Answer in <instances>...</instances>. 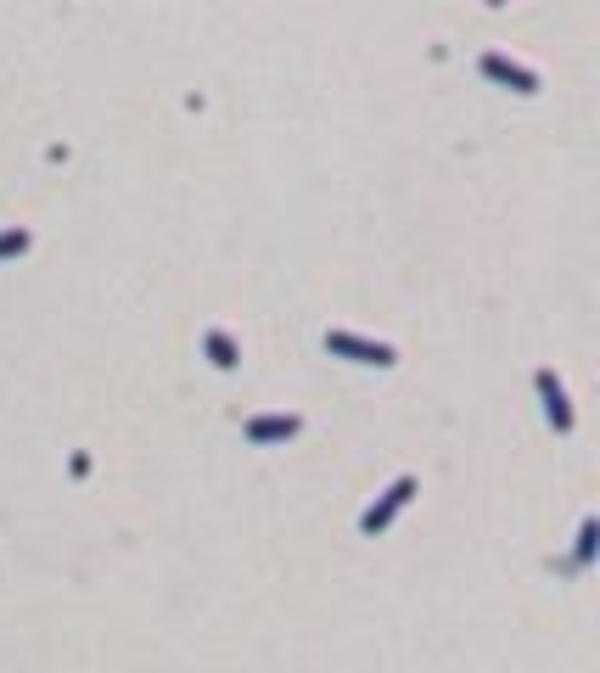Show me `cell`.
<instances>
[{"label": "cell", "mask_w": 600, "mask_h": 673, "mask_svg": "<svg viewBox=\"0 0 600 673\" xmlns=\"http://www.w3.org/2000/svg\"><path fill=\"white\" fill-rule=\"evenodd\" d=\"M17 253H29V230H0V258H17Z\"/></svg>", "instance_id": "ba28073f"}, {"label": "cell", "mask_w": 600, "mask_h": 673, "mask_svg": "<svg viewBox=\"0 0 600 673\" xmlns=\"http://www.w3.org/2000/svg\"><path fill=\"white\" fill-rule=\"evenodd\" d=\"M326 348L337 359H354V365H399V348L371 343V337H359V331H326Z\"/></svg>", "instance_id": "7a4b0ae2"}, {"label": "cell", "mask_w": 600, "mask_h": 673, "mask_svg": "<svg viewBox=\"0 0 600 673\" xmlns=\"http://www.w3.org/2000/svg\"><path fill=\"white\" fill-rule=\"evenodd\" d=\"M415 494H421V483H415V477H393V483L382 488V500L365 505V516H359V533H365V539H376V533H382L387 522H393V516H399L404 505L415 500Z\"/></svg>", "instance_id": "6da1fadb"}, {"label": "cell", "mask_w": 600, "mask_h": 673, "mask_svg": "<svg viewBox=\"0 0 600 673\" xmlns=\"http://www.w3.org/2000/svg\"><path fill=\"white\" fill-rule=\"evenodd\" d=\"M595 516H589V522H584V528H578V550H572V567H578V573H584V567H589V561H595Z\"/></svg>", "instance_id": "52a82bcc"}, {"label": "cell", "mask_w": 600, "mask_h": 673, "mask_svg": "<svg viewBox=\"0 0 600 673\" xmlns=\"http://www.w3.org/2000/svg\"><path fill=\"white\" fill-rule=\"evenodd\" d=\"M303 421L286 410V416H247V444H286V438H298Z\"/></svg>", "instance_id": "5b68a950"}, {"label": "cell", "mask_w": 600, "mask_h": 673, "mask_svg": "<svg viewBox=\"0 0 600 673\" xmlns=\"http://www.w3.org/2000/svg\"><path fill=\"white\" fill-rule=\"evenodd\" d=\"M533 387H539V399H544V421H550L556 432H572V404H567V387H561V376L550 371V365H539Z\"/></svg>", "instance_id": "277c9868"}, {"label": "cell", "mask_w": 600, "mask_h": 673, "mask_svg": "<svg viewBox=\"0 0 600 673\" xmlns=\"http://www.w3.org/2000/svg\"><path fill=\"white\" fill-rule=\"evenodd\" d=\"M202 348H208V359H214V371H236V365H242V348H236V337H230V331H208V337H202Z\"/></svg>", "instance_id": "8992f818"}, {"label": "cell", "mask_w": 600, "mask_h": 673, "mask_svg": "<svg viewBox=\"0 0 600 673\" xmlns=\"http://www.w3.org/2000/svg\"><path fill=\"white\" fill-rule=\"evenodd\" d=\"M483 73L488 79H500V85H511L516 96H539V73L522 68L516 57H505V51H483Z\"/></svg>", "instance_id": "3957f363"}]
</instances>
